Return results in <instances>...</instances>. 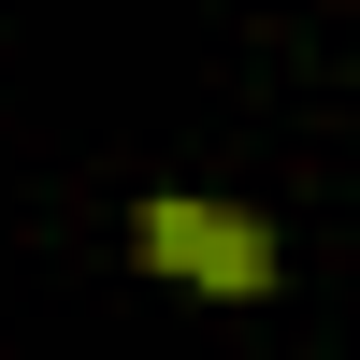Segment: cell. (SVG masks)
Segmentation results:
<instances>
[{"instance_id": "obj_1", "label": "cell", "mask_w": 360, "mask_h": 360, "mask_svg": "<svg viewBox=\"0 0 360 360\" xmlns=\"http://www.w3.org/2000/svg\"><path fill=\"white\" fill-rule=\"evenodd\" d=\"M130 245H144V274H188V288H274V217L259 202H202V188H159L130 217Z\"/></svg>"}]
</instances>
